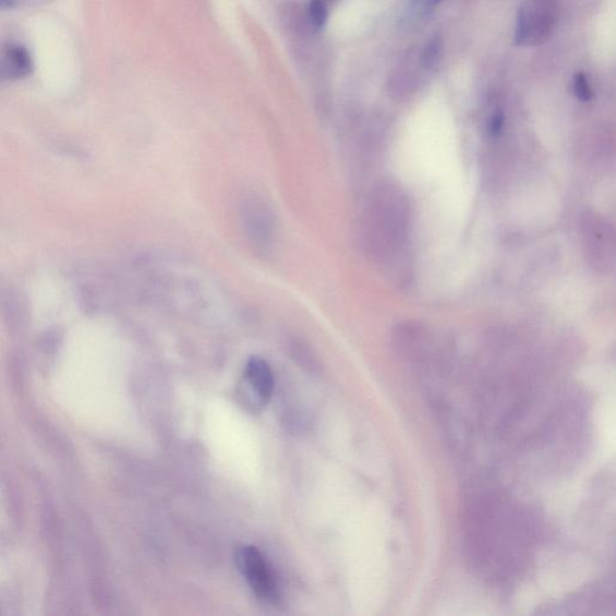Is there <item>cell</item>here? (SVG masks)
I'll use <instances>...</instances> for the list:
<instances>
[{
  "label": "cell",
  "mask_w": 616,
  "mask_h": 616,
  "mask_svg": "<svg viewBox=\"0 0 616 616\" xmlns=\"http://www.w3.org/2000/svg\"><path fill=\"white\" fill-rule=\"evenodd\" d=\"M236 565L258 600L264 603H275L279 600V588H277L274 574L267 560L257 548L249 546L239 548Z\"/></svg>",
  "instance_id": "cell-4"
},
{
  "label": "cell",
  "mask_w": 616,
  "mask_h": 616,
  "mask_svg": "<svg viewBox=\"0 0 616 616\" xmlns=\"http://www.w3.org/2000/svg\"><path fill=\"white\" fill-rule=\"evenodd\" d=\"M0 318L10 329H21L30 318L27 301L4 277H0Z\"/></svg>",
  "instance_id": "cell-8"
},
{
  "label": "cell",
  "mask_w": 616,
  "mask_h": 616,
  "mask_svg": "<svg viewBox=\"0 0 616 616\" xmlns=\"http://www.w3.org/2000/svg\"><path fill=\"white\" fill-rule=\"evenodd\" d=\"M558 15V0H527L518 12V45L535 47L547 43L557 26Z\"/></svg>",
  "instance_id": "cell-3"
},
{
  "label": "cell",
  "mask_w": 616,
  "mask_h": 616,
  "mask_svg": "<svg viewBox=\"0 0 616 616\" xmlns=\"http://www.w3.org/2000/svg\"><path fill=\"white\" fill-rule=\"evenodd\" d=\"M240 392L253 408L257 409L269 403L274 392V376L267 361L257 357L248 360L244 391Z\"/></svg>",
  "instance_id": "cell-7"
},
{
  "label": "cell",
  "mask_w": 616,
  "mask_h": 616,
  "mask_svg": "<svg viewBox=\"0 0 616 616\" xmlns=\"http://www.w3.org/2000/svg\"><path fill=\"white\" fill-rule=\"evenodd\" d=\"M503 125V118L501 114L495 115L490 123V131L492 135H498Z\"/></svg>",
  "instance_id": "cell-13"
},
{
  "label": "cell",
  "mask_w": 616,
  "mask_h": 616,
  "mask_svg": "<svg viewBox=\"0 0 616 616\" xmlns=\"http://www.w3.org/2000/svg\"><path fill=\"white\" fill-rule=\"evenodd\" d=\"M409 204L395 187H382L372 197L365 223V241L374 257L382 259L404 247L410 220Z\"/></svg>",
  "instance_id": "cell-2"
},
{
  "label": "cell",
  "mask_w": 616,
  "mask_h": 616,
  "mask_svg": "<svg viewBox=\"0 0 616 616\" xmlns=\"http://www.w3.org/2000/svg\"><path fill=\"white\" fill-rule=\"evenodd\" d=\"M240 214L249 243L258 251L269 249L276 236L275 216L269 205L255 195L247 196L241 202Z\"/></svg>",
  "instance_id": "cell-6"
},
{
  "label": "cell",
  "mask_w": 616,
  "mask_h": 616,
  "mask_svg": "<svg viewBox=\"0 0 616 616\" xmlns=\"http://www.w3.org/2000/svg\"><path fill=\"white\" fill-rule=\"evenodd\" d=\"M573 91L577 95V98L583 102L590 101L594 95L593 89H591L590 83L583 72H579V74L574 77Z\"/></svg>",
  "instance_id": "cell-10"
},
{
  "label": "cell",
  "mask_w": 616,
  "mask_h": 616,
  "mask_svg": "<svg viewBox=\"0 0 616 616\" xmlns=\"http://www.w3.org/2000/svg\"><path fill=\"white\" fill-rule=\"evenodd\" d=\"M585 255L596 270L608 272L614 268V229L602 217L586 214L582 224Z\"/></svg>",
  "instance_id": "cell-5"
},
{
  "label": "cell",
  "mask_w": 616,
  "mask_h": 616,
  "mask_svg": "<svg viewBox=\"0 0 616 616\" xmlns=\"http://www.w3.org/2000/svg\"><path fill=\"white\" fill-rule=\"evenodd\" d=\"M32 68V58L26 47L11 43L0 50V83L26 78Z\"/></svg>",
  "instance_id": "cell-9"
},
{
  "label": "cell",
  "mask_w": 616,
  "mask_h": 616,
  "mask_svg": "<svg viewBox=\"0 0 616 616\" xmlns=\"http://www.w3.org/2000/svg\"><path fill=\"white\" fill-rule=\"evenodd\" d=\"M534 519L499 492L480 495L465 518V547L475 569L503 582L521 574L535 545Z\"/></svg>",
  "instance_id": "cell-1"
},
{
  "label": "cell",
  "mask_w": 616,
  "mask_h": 616,
  "mask_svg": "<svg viewBox=\"0 0 616 616\" xmlns=\"http://www.w3.org/2000/svg\"><path fill=\"white\" fill-rule=\"evenodd\" d=\"M440 54V45L439 43H431L428 47L427 50L425 53V55H422V62H425L426 66H431L433 65L434 60L438 59Z\"/></svg>",
  "instance_id": "cell-11"
},
{
  "label": "cell",
  "mask_w": 616,
  "mask_h": 616,
  "mask_svg": "<svg viewBox=\"0 0 616 616\" xmlns=\"http://www.w3.org/2000/svg\"><path fill=\"white\" fill-rule=\"evenodd\" d=\"M444 0H415V8L420 14H428L429 11L437 8Z\"/></svg>",
  "instance_id": "cell-12"
}]
</instances>
